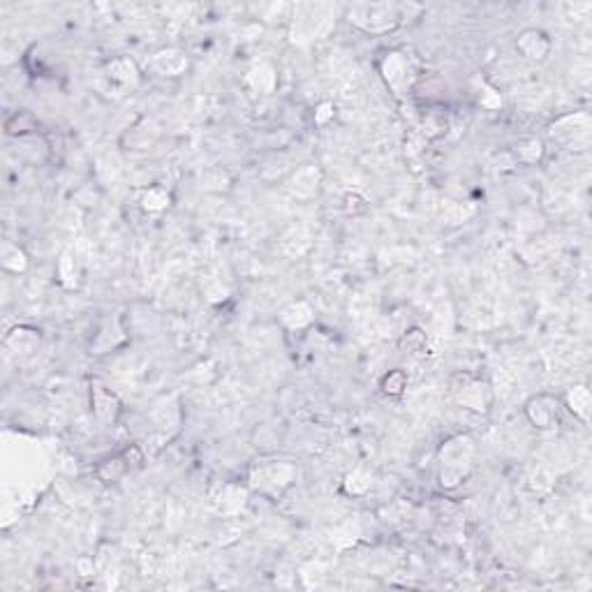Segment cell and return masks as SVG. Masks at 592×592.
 <instances>
[{
	"label": "cell",
	"mask_w": 592,
	"mask_h": 592,
	"mask_svg": "<svg viewBox=\"0 0 592 592\" xmlns=\"http://www.w3.org/2000/svg\"><path fill=\"white\" fill-rule=\"evenodd\" d=\"M474 458V440L470 435L449 437L440 449V486L456 488L468 479Z\"/></svg>",
	"instance_id": "cell-1"
},
{
	"label": "cell",
	"mask_w": 592,
	"mask_h": 592,
	"mask_svg": "<svg viewBox=\"0 0 592 592\" xmlns=\"http://www.w3.org/2000/svg\"><path fill=\"white\" fill-rule=\"evenodd\" d=\"M456 380L458 385L456 382L452 385V394L456 398V403L463 405L470 412L486 414L490 410V405H493V391H490L486 382L470 377V375H458Z\"/></svg>",
	"instance_id": "cell-2"
},
{
	"label": "cell",
	"mask_w": 592,
	"mask_h": 592,
	"mask_svg": "<svg viewBox=\"0 0 592 592\" xmlns=\"http://www.w3.org/2000/svg\"><path fill=\"white\" fill-rule=\"evenodd\" d=\"M349 21L368 32H385L396 26L400 21V16H398V7L389 5V3L354 5L352 10H349Z\"/></svg>",
	"instance_id": "cell-3"
},
{
	"label": "cell",
	"mask_w": 592,
	"mask_h": 592,
	"mask_svg": "<svg viewBox=\"0 0 592 592\" xmlns=\"http://www.w3.org/2000/svg\"><path fill=\"white\" fill-rule=\"evenodd\" d=\"M525 416H528L535 428L551 430L560 421V407H557V400L553 396L539 394L525 403Z\"/></svg>",
	"instance_id": "cell-4"
},
{
	"label": "cell",
	"mask_w": 592,
	"mask_h": 592,
	"mask_svg": "<svg viewBox=\"0 0 592 592\" xmlns=\"http://www.w3.org/2000/svg\"><path fill=\"white\" fill-rule=\"evenodd\" d=\"M382 74H385L387 83L391 86L396 95H403L407 88H410V74L412 68L407 63V58L403 54H387V58L382 61Z\"/></svg>",
	"instance_id": "cell-5"
},
{
	"label": "cell",
	"mask_w": 592,
	"mask_h": 592,
	"mask_svg": "<svg viewBox=\"0 0 592 592\" xmlns=\"http://www.w3.org/2000/svg\"><path fill=\"white\" fill-rule=\"evenodd\" d=\"M90 405H93V412H95L97 419L104 421V423H116L119 421L121 412H123L119 396H116L111 389H107L102 385H95L93 389H90Z\"/></svg>",
	"instance_id": "cell-6"
},
{
	"label": "cell",
	"mask_w": 592,
	"mask_h": 592,
	"mask_svg": "<svg viewBox=\"0 0 592 592\" xmlns=\"http://www.w3.org/2000/svg\"><path fill=\"white\" fill-rule=\"evenodd\" d=\"M516 49L528 61H544L548 52H551V40L546 37V32H541L537 28H528L516 40Z\"/></svg>",
	"instance_id": "cell-7"
},
{
	"label": "cell",
	"mask_w": 592,
	"mask_h": 592,
	"mask_svg": "<svg viewBox=\"0 0 592 592\" xmlns=\"http://www.w3.org/2000/svg\"><path fill=\"white\" fill-rule=\"evenodd\" d=\"M5 347L16 356H30L40 347V331L30 327H16L5 336Z\"/></svg>",
	"instance_id": "cell-8"
},
{
	"label": "cell",
	"mask_w": 592,
	"mask_h": 592,
	"mask_svg": "<svg viewBox=\"0 0 592 592\" xmlns=\"http://www.w3.org/2000/svg\"><path fill=\"white\" fill-rule=\"evenodd\" d=\"M153 68L162 77H179L188 70V58L176 49H164L153 56Z\"/></svg>",
	"instance_id": "cell-9"
},
{
	"label": "cell",
	"mask_w": 592,
	"mask_h": 592,
	"mask_svg": "<svg viewBox=\"0 0 592 592\" xmlns=\"http://www.w3.org/2000/svg\"><path fill=\"white\" fill-rule=\"evenodd\" d=\"M107 77L114 83H121V86H135L139 81V70L130 58H116L107 65Z\"/></svg>",
	"instance_id": "cell-10"
},
{
	"label": "cell",
	"mask_w": 592,
	"mask_h": 592,
	"mask_svg": "<svg viewBox=\"0 0 592 592\" xmlns=\"http://www.w3.org/2000/svg\"><path fill=\"white\" fill-rule=\"evenodd\" d=\"M291 477H294V468H291V465H285V463H269L266 468L260 470L262 486H271L273 490L289 486Z\"/></svg>",
	"instance_id": "cell-11"
},
{
	"label": "cell",
	"mask_w": 592,
	"mask_h": 592,
	"mask_svg": "<svg viewBox=\"0 0 592 592\" xmlns=\"http://www.w3.org/2000/svg\"><path fill=\"white\" fill-rule=\"evenodd\" d=\"M248 81H250V86L257 90V93L266 95V93H271V90L276 88L278 77H276V70H273L269 63H260V65H255V68L250 70Z\"/></svg>",
	"instance_id": "cell-12"
},
{
	"label": "cell",
	"mask_w": 592,
	"mask_h": 592,
	"mask_svg": "<svg viewBox=\"0 0 592 592\" xmlns=\"http://www.w3.org/2000/svg\"><path fill=\"white\" fill-rule=\"evenodd\" d=\"M0 264L10 273H23L28 269V257L19 246H5L3 255H0Z\"/></svg>",
	"instance_id": "cell-13"
},
{
	"label": "cell",
	"mask_w": 592,
	"mask_h": 592,
	"mask_svg": "<svg viewBox=\"0 0 592 592\" xmlns=\"http://www.w3.org/2000/svg\"><path fill=\"white\" fill-rule=\"evenodd\" d=\"M128 465L130 463H125L123 456L107 458V461H102V463L97 465V477L102 479L104 483H114V481H119L125 472H128Z\"/></svg>",
	"instance_id": "cell-14"
},
{
	"label": "cell",
	"mask_w": 592,
	"mask_h": 592,
	"mask_svg": "<svg viewBox=\"0 0 592 592\" xmlns=\"http://www.w3.org/2000/svg\"><path fill=\"white\" fill-rule=\"evenodd\" d=\"M567 403H569V410L579 416V419L586 421L588 412H590V391L586 387H574L569 394H567Z\"/></svg>",
	"instance_id": "cell-15"
},
{
	"label": "cell",
	"mask_w": 592,
	"mask_h": 592,
	"mask_svg": "<svg viewBox=\"0 0 592 592\" xmlns=\"http://www.w3.org/2000/svg\"><path fill=\"white\" fill-rule=\"evenodd\" d=\"M407 375H405V370H400V368H396V370H389L385 377H382V391H385L387 396H391V398H398V396H403L405 394V389H407Z\"/></svg>",
	"instance_id": "cell-16"
},
{
	"label": "cell",
	"mask_w": 592,
	"mask_h": 592,
	"mask_svg": "<svg viewBox=\"0 0 592 592\" xmlns=\"http://www.w3.org/2000/svg\"><path fill=\"white\" fill-rule=\"evenodd\" d=\"M5 130H7V135H12V137H23L35 130V119H32L28 111H16L14 116L7 119Z\"/></svg>",
	"instance_id": "cell-17"
},
{
	"label": "cell",
	"mask_w": 592,
	"mask_h": 592,
	"mask_svg": "<svg viewBox=\"0 0 592 592\" xmlns=\"http://www.w3.org/2000/svg\"><path fill=\"white\" fill-rule=\"evenodd\" d=\"M282 320H285V324H287V327H291V329H301V327H306V324H310L313 310L308 308V303L298 301V303L287 308L285 315H282Z\"/></svg>",
	"instance_id": "cell-18"
},
{
	"label": "cell",
	"mask_w": 592,
	"mask_h": 592,
	"mask_svg": "<svg viewBox=\"0 0 592 592\" xmlns=\"http://www.w3.org/2000/svg\"><path fill=\"white\" fill-rule=\"evenodd\" d=\"M317 183H320V171H317L315 167H306V169L296 171L294 190L298 195H313L317 190Z\"/></svg>",
	"instance_id": "cell-19"
},
{
	"label": "cell",
	"mask_w": 592,
	"mask_h": 592,
	"mask_svg": "<svg viewBox=\"0 0 592 592\" xmlns=\"http://www.w3.org/2000/svg\"><path fill=\"white\" fill-rule=\"evenodd\" d=\"M169 193L162 188H151V190H146L144 197H141V206L146 208V211H151V213H160L164 211L167 206H169Z\"/></svg>",
	"instance_id": "cell-20"
},
{
	"label": "cell",
	"mask_w": 592,
	"mask_h": 592,
	"mask_svg": "<svg viewBox=\"0 0 592 592\" xmlns=\"http://www.w3.org/2000/svg\"><path fill=\"white\" fill-rule=\"evenodd\" d=\"M243 505H246V490L243 488H241V486H227V488H224V493L220 497L222 512L236 514L238 509H243Z\"/></svg>",
	"instance_id": "cell-21"
},
{
	"label": "cell",
	"mask_w": 592,
	"mask_h": 592,
	"mask_svg": "<svg viewBox=\"0 0 592 592\" xmlns=\"http://www.w3.org/2000/svg\"><path fill=\"white\" fill-rule=\"evenodd\" d=\"M426 345H428V336L421 329H410L403 338H400V349H403V352H410V354H421L423 349H426Z\"/></svg>",
	"instance_id": "cell-22"
},
{
	"label": "cell",
	"mask_w": 592,
	"mask_h": 592,
	"mask_svg": "<svg viewBox=\"0 0 592 592\" xmlns=\"http://www.w3.org/2000/svg\"><path fill=\"white\" fill-rule=\"evenodd\" d=\"M370 474L363 470H354L352 474H347L345 479V490L349 495H363L370 488Z\"/></svg>",
	"instance_id": "cell-23"
},
{
	"label": "cell",
	"mask_w": 592,
	"mask_h": 592,
	"mask_svg": "<svg viewBox=\"0 0 592 592\" xmlns=\"http://www.w3.org/2000/svg\"><path fill=\"white\" fill-rule=\"evenodd\" d=\"M58 278L65 287H74V282H77V264H74V257L70 253H65L58 262Z\"/></svg>",
	"instance_id": "cell-24"
},
{
	"label": "cell",
	"mask_w": 592,
	"mask_h": 592,
	"mask_svg": "<svg viewBox=\"0 0 592 592\" xmlns=\"http://www.w3.org/2000/svg\"><path fill=\"white\" fill-rule=\"evenodd\" d=\"M541 155H544V144L539 139H528L519 146V160L528 164H535L537 160H541Z\"/></svg>",
	"instance_id": "cell-25"
}]
</instances>
